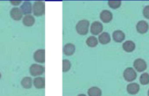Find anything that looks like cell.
<instances>
[{
  "mask_svg": "<svg viewBox=\"0 0 149 96\" xmlns=\"http://www.w3.org/2000/svg\"><path fill=\"white\" fill-rule=\"evenodd\" d=\"M103 26L100 22L95 21L92 23L90 27V32L93 35H97L103 31Z\"/></svg>",
  "mask_w": 149,
  "mask_h": 96,
  "instance_id": "cell-6",
  "label": "cell"
},
{
  "mask_svg": "<svg viewBox=\"0 0 149 96\" xmlns=\"http://www.w3.org/2000/svg\"><path fill=\"white\" fill-rule=\"evenodd\" d=\"M125 34L123 31L120 30L115 31L113 33V39L116 42H122L125 40Z\"/></svg>",
  "mask_w": 149,
  "mask_h": 96,
  "instance_id": "cell-14",
  "label": "cell"
},
{
  "mask_svg": "<svg viewBox=\"0 0 149 96\" xmlns=\"http://www.w3.org/2000/svg\"><path fill=\"white\" fill-rule=\"evenodd\" d=\"M100 17V19H101V20L103 22V23H107L111 21L112 18H113V15H112V13H111L109 10H105L101 12Z\"/></svg>",
  "mask_w": 149,
  "mask_h": 96,
  "instance_id": "cell-10",
  "label": "cell"
},
{
  "mask_svg": "<svg viewBox=\"0 0 149 96\" xmlns=\"http://www.w3.org/2000/svg\"><path fill=\"white\" fill-rule=\"evenodd\" d=\"M98 41L102 45H106V44L109 43L111 41V36L109 33L107 32H103L101 34H100L98 37Z\"/></svg>",
  "mask_w": 149,
  "mask_h": 96,
  "instance_id": "cell-17",
  "label": "cell"
},
{
  "mask_svg": "<svg viewBox=\"0 0 149 96\" xmlns=\"http://www.w3.org/2000/svg\"><path fill=\"white\" fill-rule=\"evenodd\" d=\"M23 23L26 26L30 27V26H32L34 24L35 19L33 16L31 15H26L23 18Z\"/></svg>",
  "mask_w": 149,
  "mask_h": 96,
  "instance_id": "cell-18",
  "label": "cell"
},
{
  "mask_svg": "<svg viewBox=\"0 0 149 96\" xmlns=\"http://www.w3.org/2000/svg\"><path fill=\"white\" fill-rule=\"evenodd\" d=\"M33 15L36 16H42L45 13V4L43 1H36L32 7Z\"/></svg>",
  "mask_w": 149,
  "mask_h": 96,
  "instance_id": "cell-2",
  "label": "cell"
},
{
  "mask_svg": "<svg viewBox=\"0 0 149 96\" xmlns=\"http://www.w3.org/2000/svg\"><path fill=\"white\" fill-rule=\"evenodd\" d=\"M76 47L73 44H66L65 46L63 47V53L65 54L67 56H70V55H72L75 52Z\"/></svg>",
  "mask_w": 149,
  "mask_h": 96,
  "instance_id": "cell-12",
  "label": "cell"
},
{
  "mask_svg": "<svg viewBox=\"0 0 149 96\" xmlns=\"http://www.w3.org/2000/svg\"><path fill=\"white\" fill-rule=\"evenodd\" d=\"M140 82L143 85H146L149 84V74L148 73H143L140 77Z\"/></svg>",
  "mask_w": 149,
  "mask_h": 96,
  "instance_id": "cell-22",
  "label": "cell"
},
{
  "mask_svg": "<svg viewBox=\"0 0 149 96\" xmlns=\"http://www.w3.org/2000/svg\"><path fill=\"white\" fill-rule=\"evenodd\" d=\"M78 96H86L85 95H84V94H80V95H79Z\"/></svg>",
  "mask_w": 149,
  "mask_h": 96,
  "instance_id": "cell-27",
  "label": "cell"
},
{
  "mask_svg": "<svg viewBox=\"0 0 149 96\" xmlns=\"http://www.w3.org/2000/svg\"><path fill=\"white\" fill-rule=\"evenodd\" d=\"M90 22L87 20H81L79 22L76 26V29L79 34L86 35L88 33Z\"/></svg>",
  "mask_w": 149,
  "mask_h": 96,
  "instance_id": "cell-1",
  "label": "cell"
},
{
  "mask_svg": "<svg viewBox=\"0 0 149 96\" xmlns=\"http://www.w3.org/2000/svg\"><path fill=\"white\" fill-rule=\"evenodd\" d=\"M108 4L110 7L113 9H117L122 4V1H108Z\"/></svg>",
  "mask_w": 149,
  "mask_h": 96,
  "instance_id": "cell-24",
  "label": "cell"
},
{
  "mask_svg": "<svg viewBox=\"0 0 149 96\" xmlns=\"http://www.w3.org/2000/svg\"><path fill=\"white\" fill-rule=\"evenodd\" d=\"M20 10L23 15H30L32 12V5L30 1H24L23 4L20 6Z\"/></svg>",
  "mask_w": 149,
  "mask_h": 96,
  "instance_id": "cell-9",
  "label": "cell"
},
{
  "mask_svg": "<svg viewBox=\"0 0 149 96\" xmlns=\"http://www.w3.org/2000/svg\"><path fill=\"white\" fill-rule=\"evenodd\" d=\"M86 44L90 47H95L98 44V41H97V38L95 36H90V37L87 38V41H86Z\"/></svg>",
  "mask_w": 149,
  "mask_h": 96,
  "instance_id": "cell-21",
  "label": "cell"
},
{
  "mask_svg": "<svg viewBox=\"0 0 149 96\" xmlns=\"http://www.w3.org/2000/svg\"><path fill=\"white\" fill-rule=\"evenodd\" d=\"M33 85L37 89H43L45 87V79L43 77H36L33 79Z\"/></svg>",
  "mask_w": 149,
  "mask_h": 96,
  "instance_id": "cell-16",
  "label": "cell"
},
{
  "mask_svg": "<svg viewBox=\"0 0 149 96\" xmlns=\"http://www.w3.org/2000/svg\"><path fill=\"white\" fill-rule=\"evenodd\" d=\"M133 66L135 69L138 72H143L147 68V64L143 59L138 58L134 61Z\"/></svg>",
  "mask_w": 149,
  "mask_h": 96,
  "instance_id": "cell-5",
  "label": "cell"
},
{
  "mask_svg": "<svg viewBox=\"0 0 149 96\" xmlns=\"http://www.w3.org/2000/svg\"><path fill=\"white\" fill-rule=\"evenodd\" d=\"M88 95L89 96H101L102 92L100 88L97 87H93L88 90Z\"/></svg>",
  "mask_w": 149,
  "mask_h": 96,
  "instance_id": "cell-19",
  "label": "cell"
},
{
  "mask_svg": "<svg viewBox=\"0 0 149 96\" xmlns=\"http://www.w3.org/2000/svg\"><path fill=\"white\" fill-rule=\"evenodd\" d=\"M10 16H11L12 18L15 20H20L22 19L23 17V14H22L21 11H20V8H17V7H14L10 11Z\"/></svg>",
  "mask_w": 149,
  "mask_h": 96,
  "instance_id": "cell-11",
  "label": "cell"
},
{
  "mask_svg": "<svg viewBox=\"0 0 149 96\" xmlns=\"http://www.w3.org/2000/svg\"><path fill=\"white\" fill-rule=\"evenodd\" d=\"M71 63L68 60H63V72H67L71 68Z\"/></svg>",
  "mask_w": 149,
  "mask_h": 96,
  "instance_id": "cell-23",
  "label": "cell"
},
{
  "mask_svg": "<svg viewBox=\"0 0 149 96\" xmlns=\"http://www.w3.org/2000/svg\"><path fill=\"white\" fill-rule=\"evenodd\" d=\"M123 49L127 52H131L135 50V44L132 41H127L122 45Z\"/></svg>",
  "mask_w": 149,
  "mask_h": 96,
  "instance_id": "cell-15",
  "label": "cell"
},
{
  "mask_svg": "<svg viewBox=\"0 0 149 96\" xmlns=\"http://www.w3.org/2000/svg\"><path fill=\"white\" fill-rule=\"evenodd\" d=\"M45 72V68L39 64H32L30 67V74L33 77H38Z\"/></svg>",
  "mask_w": 149,
  "mask_h": 96,
  "instance_id": "cell-3",
  "label": "cell"
},
{
  "mask_svg": "<svg viewBox=\"0 0 149 96\" xmlns=\"http://www.w3.org/2000/svg\"><path fill=\"white\" fill-rule=\"evenodd\" d=\"M1 73H0V79H1Z\"/></svg>",
  "mask_w": 149,
  "mask_h": 96,
  "instance_id": "cell-29",
  "label": "cell"
},
{
  "mask_svg": "<svg viewBox=\"0 0 149 96\" xmlns=\"http://www.w3.org/2000/svg\"><path fill=\"white\" fill-rule=\"evenodd\" d=\"M148 23L144 20H141L137 23L136 29L138 33H146L148 31Z\"/></svg>",
  "mask_w": 149,
  "mask_h": 96,
  "instance_id": "cell-8",
  "label": "cell"
},
{
  "mask_svg": "<svg viewBox=\"0 0 149 96\" xmlns=\"http://www.w3.org/2000/svg\"><path fill=\"white\" fill-rule=\"evenodd\" d=\"M127 93L130 95H135L139 92L140 86L137 83H130L127 87Z\"/></svg>",
  "mask_w": 149,
  "mask_h": 96,
  "instance_id": "cell-13",
  "label": "cell"
},
{
  "mask_svg": "<svg viewBox=\"0 0 149 96\" xmlns=\"http://www.w3.org/2000/svg\"><path fill=\"white\" fill-rule=\"evenodd\" d=\"M10 3L13 5H19L21 3V1H10Z\"/></svg>",
  "mask_w": 149,
  "mask_h": 96,
  "instance_id": "cell-26",
  "label": "cell"
},
{
  "mask_svg": "<svg viewBox=\"0 0 149 96\" xmlns=\"http://www.w3.org/2000/svg\"><path fill=\"white\" fill-rule=\"evenodd\" d=\"M32 79L31 77H24L21 81L22 87L26 89H29L32 87Z\"/></svg>",
  "mask_w": 149,
  "mask_h": 96,
  "instance_id": "cell-20",
  "label": "cell"
},
{
  "mask_svg": "<svg viewBox=\"0 0 149 96\" xmlns=\"http://www.w3.org/2000/svg\"><path fill=\"white\" fill-rule=\"evenodd\" d=\"M143 16L146 18L149 19V5L146 6L144 7L143 10Z\"/></svg>",
  "mask_w": 149,
  "mask_h": 96,
  "instance_id": "cell-25",
  "label": "cell"
},
{
  "mask_svg": "<svg viewBox=\"0 0 149 96\" xmlns=\"http://www.w3.org/2000/svg\"><path fill=\"white\" fill-rule=\"evenodd\" d=\"M33 59L35 61L40 63L45 62V49H37L33 54Z\"/></svg>",
  "mask_w": 149,
  "mask_h": 96,
  "instance_id": "cell-7",
  "label": "cell"
},
{
  "mask_svg": "<svg viewBox=\"0 0 149 96\" xmlns=\"http://www.w3.org/2000/svg\"><path fill=\"white\" fill-rule=\"evenodd\" d=\"M148 96H149V90H148Z\"/></svg>",
  "mask_w": 149,
  "mask_h": 96,
  "instance_id": "cell-28",
  "label": "cell"
},
{
  "mask_svg": "<svg viewBox=\"0 0 149 96\" xmlns=\"http://www.w3.org/2000/svg\"><path fill=\"white\" fill-rule=\"evenodd\" d=\"M124 78L127 81H132L137 78V73L132 68H127L124 71Z\"/></svg>",
  "mask_w": 149,
  "mask_h": 96,
  "instance_id": "cell-4",
  "label": "cell"
}]
</instances>
